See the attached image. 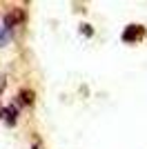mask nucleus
I'll return each instance as SVG.
<instances>
[{"mask_svg":"<svg viewBox=\"0 0 147 149\" xmlns=\"http://www.w3.org/2000/svg\"><path fill=\"white\" fill-rule=\"evenodd\" d=\"M141 27H129V29H125V33H123V38L125 40H134V33H141Z\"/></svg>","mask_w":147,"mask_h":149,"instance_id":"obj_2","label":"nucleus"},{"mask_svg":"<svg viewBox=\"0 0 147 149\" xmlns=\"http://www.w3.org/2000/svg\"><path fill=\"white\" fill-rule=\"evenodd\" d=\"M9 40H11V31H9V27H7L5 20H0V47L7 45Z\"/></svg>","mask_w":147,"mask_h":149,"instance_id":"obj_1","label":"nucleus"},{"mask_svg":"<svg viewBox=\"0 0 147 149\" xmlns=\"http://www.w3.org/2000/svg\"><path fill=\"white\" fill-rule=\"evenodd\" d=\"M34 149H36V147H34Z\"/></svg>","mask_w":147,"mask_h":149,"instance_id":"obj_3","label":"nucleus"}]
</instances>
